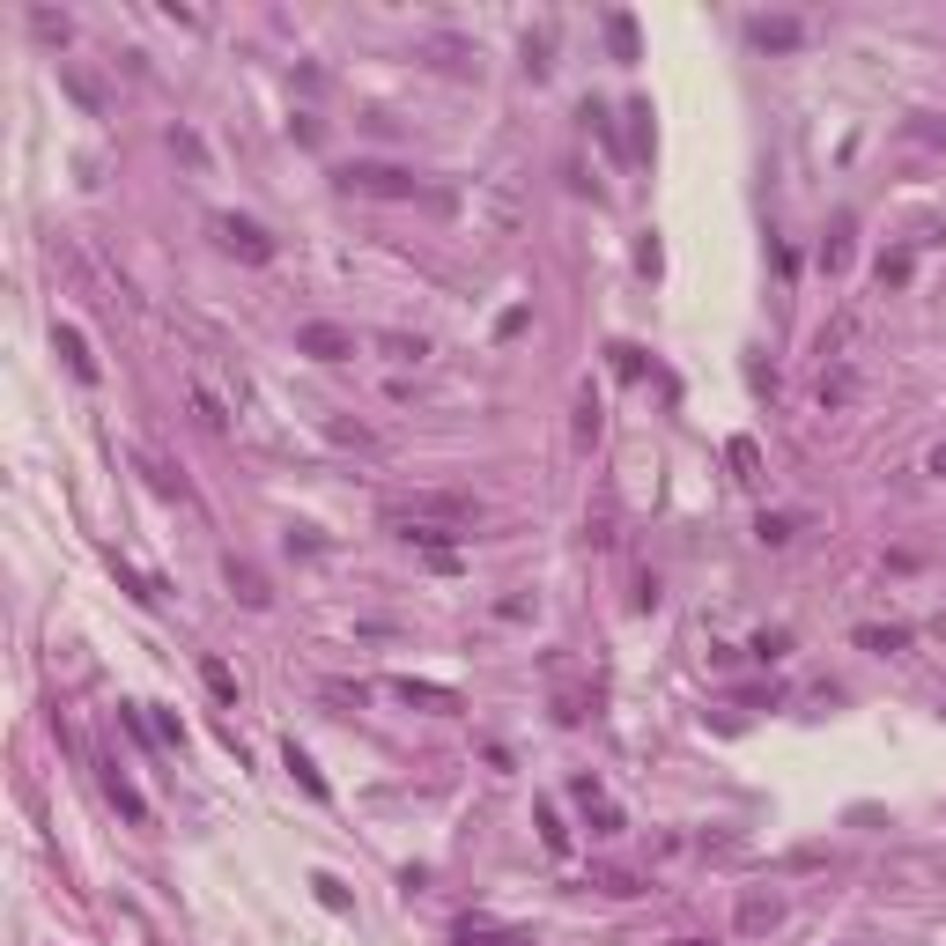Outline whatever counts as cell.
Returning a JSON list of instances; mask_svg holds the SVG:
<instances>
[{
    "mask_svg": "<svg viewBox=\"0 0 946 946\" xmlns=\"http://www.w3.org/2000/svg\"><path fill=\"white\" fill-rule=\"evenodd\" d=\"M340 185H348V193H370V200H414V170H400V163H348Z\"/></svg>",
    "mask_w": 946,
    "mask_h": 946,
    "instance_id": "2",
    "label": "cell"
},
{
    "mask_svg": "<svg viewBox=\"0 0 946 946\" xmlns=\"http://www.w3.org/2000/svg\"><path fill=\"white\" fill-rule=\"evenodd\" d=\"M392 695H400V703H414V710H437V717L459 710V695H451V688H429V680H392Z\"/></svg>",
    "mask_w": 946,
    "mask_h": 946,
    "instance_id": "8",
    "label": "cell"
},
{
    "mask_svg": "<svg viewBox=\"0 0 946 946\" xmlns=\"http://www.w3.org/2000/svg\"><path fill=\"white\" fill-rule=\"evenodd\" d=\"M230 592L244 599V607H267V599H274V592H267V577H259L252 562H237V555H230Z\"/></svg>",
    "mask_w": 946,
    "mask_h": 946,
    "instance_id": "10",
    "label": "cell"
},
{
    "mask_svg": "<svg viewBox=\"0 0 946 946\" xmlns=\"http://www.w3.org/2000/svg\"><path fill=\"white\" fill-rule=\"evenodd\" d=\"M570 791H577L584 821H592V836H621V813H614V799H607V791H599V777H577Z\"/></svg>",
    "mask_w": 946,
    "mask_h": 946,
    "instance_id": "4",
    "label": "cell"
},
{
    "mask_svg": "<svg viewBox=\"0 0 946 946\" xmlns=\"http://www.w3.org/2000/svg\"><path fill=\"white\" fill-rule=\"evenodd\" d=\"M60 355H67V370L82 377V385L97 377V363H89V348H82V333H74V326H60Z\"/></svg>",
    "mask_w": 946,
    "mask_h": 946,
    "instance_id": "11",
    "label": "cell"
},
{
    "mask_svg": "<svg viewBox=\"0 0 946 946\" xmlns=\"http://www.w3.org/2000/svg\"><path fill=\"white\" fill-rule=\"evenodd\" d=\"M850 259V222H836V237H828V267H843Z\"/></svg>",
    "mask_w": 946,
    "mask_h": 946,
    "instance_id": "22",
    "label": "cell"
},
{
    "mask_svg": "<svg viewBox=\"0 0 946 946\" xmlns=\"http://www.w3.org/2000/svg\"><path fill=\"white\" fill-rule=\"evenodd\" d=\"M540 836H547V850H570V828H562L547 806H540Z\"/></svg>",
    "mask_w": 946,
    "mask_h": 946,
    "instance_id": "20",
    "label": "cell"
},
{
    "mask_svg": "<svg viewBox=\"0 0 946 946\" xmlns=\"http://www.w3.org/2000/svg\"><path fill=\"white\" fill-rule=\"evenodd\" d=\"M607 37H614V52H621V60H636V23H629V15H614V23H607Z\"/></svg>",
    "mask_w": 946,
    "mask_h": 946,
    "instance_id": "18",
    "label": "cell"
},
{
    "mask_svg": "<svg viewBox=\"0 0 946 946\" xmlns=\"http://www.w3.org/2000/svg\"><path fill=\"white\" fill-rule=\"evenodd\" d=\"M296 348L318 355V363H348V355H355V333H340V326H304V333H296Z\"/></svg>",
    "mask_w": 946,
    "mask_h": 946,
    "instance_id": "6",
    "label": "cell"
},
{
    "mask_svg": "<svg viewBox=\"0 0 946 946\" xmlns=\"http://www.w3.org/2000/svg\"><path fill=\"white\" fill-rule=\"evenodd\" d=\"M799 23H791V15H762V23H754V45H762V52H791V45H799Z\"/></svg>",
    "mask_w": 946,
    "mask_h": 946,
    "instance_id": "9",
    "label": "cell"
},
{
    "mask_svg": "<svg viewBox=\"0 0 946 946\" xmlns=\"http://www.w3.org/2000/svg\"><path fill=\"white\" fill-rule=\"evenodd\" d=\"M592 887H599V895H614V902H629V895H643V880H636V873H599Z\"/></svg>",
    "mask_w": 946,
    "mask_h": 946,
    "instance_id": "15",
    "label": "cell"
},
{
    "mask_svg": "<svg viewBox=\"0 0 946 946\" xmlns=\"http://www.w3.org/2000/svg\"><path fill=\"white\" fill-rule=\"evenodd\" d=\"M104 791H111V806H119L134 828H148V799H141L134 784H126V769H119V762H104Z\"/></svg>",
    "mask_w": 946,
    "mask_h": 946,
    "instance_id": "7",
    "label": "cell"
},
{
    "mask_svg": "<svg viewBox=\"0 0 946 946\" xmlns=\"http://www.w3.org/2000/svg\"><path fill=\"white\" fill-rule=\"evenodd\" d=\"M200 680H207V688L222 695V703H237V673L222 666V658H207V666H200Z\"/></svg>",
    "mask_w": 946,
    "mask_h": 946,
    "instance_id": "13",
    "label": "cell"
},
{
    "mask_svg": "<svg viewBox=\"0 0 946 946\" xmlns=\"http://www.w3.org/2000/svg\"><path fill=\"white\" fill-rule=\"evenodd\" d=\"M880 281H887V289H902V281H910V252H887L880 259Z\"/></svg>",
    "mask_w": 946,
    "mask_h": 946,
    "instance_id": "19",
    "label": "cell"
},
{
    "mask_svg": "<svg viewBox=\"0 0 946 946\" xmlns=\"http://www.w3.org/2000/svg\"><path fill=\"white\" fill-rule=\"evenodd\" d=\"M592 437H599V400L584 392V400H577V444H592Z\"/></svg>",
    "mask_w": 946,
    "mask_h": 946,
    "instance_id": "17",
    "label": "cell"
},
{
    "mask_svg": "<svg viewBox=\"0 0 946 946\" xmlns=\"http://www.w3.org/2000/svg\"><path fill=\"white\" fill-rule=\"evenodd\" d=\"M385 525H400V533L429 525V533H451V540H459L466 525H481V503L459 496V488H429V496H400V503H385Z\"/></svg>",
    "mask_w": 946,
    "mask_h": 946,
    "instance_id": "1",
    "label": "cell"
},
{
    "mask_svg": "<svg viewBox=\"0 0 946 946\" xmlns=\"http://www.w3.org/2000/svg\"><path fill=\"white\" fill-rule=\"evenodd\" d=\"M30 30H37V37H52V45H67V15H52V8H37V15H30Z\"/></svg>",
    "mask_w": 946,
    "mask_h": 946,
    "instance_id": "16",
    "label": "cell"
},
{
    "mask_svg": "<svg viewBox=\"0 0 946 946\" xmlns=\"http://www.w3.org/2000/svg\"><path fill=\"white\" fill-rule=\"evenodd\" d=\"M215 237L230 244L237 259H274V237L259 230V222H244V215H215Z\"/></svg>",
    "mask_w": 946,
    "mask_h": 946,
    "instance_id": "3",
    "label": "cell"
},
{
    "mask_svg": "<svg viewBox=\"0 0 946 946\" xmlns=\"http://www.w3.org/2000/svg\"><path fill=\"white\" fill-rule=\"evenodd\" d=\"M924 466H932V473H939V481H946V444H939V451H932V459H924Z\"/></svg>",
    "mask_w": 946,
    "mask_h": 946,
    "instance_id": "24",
    "label": "cell"
},
{
    "mask_svg": "<svg viewBox=\"0 0 946 946\" xmlns=\"http://www.w3.org/2000/svg\"><path fill=\"white\" fill-rule=\"evenodd\" d=\"M791 533H799V518H762V540H769V547L791 540Z\"/></svg>",
    "mask_w": 946,
    "mask_h": 946,
    "instance_id": "23",
    "label": "cell"
},
{
    "mask_svg": "<svg viewBox=\"0 0 946 946\" xmlns=\"http://www.w3.org/2000/svg\"><path fill=\"white\" fill-rule=\"evenodd\" d=\"M784 924V895H740V939H769Z\"/></svg>",
    "mask_w": 946,
    "mask_h": 946,
    "instance_id": "5",
    "label": "cell"
},
{
    "mask_svg": "<svg viewBox=\"0 0 946 946\" xmlns=\"http://www.w3.org/2000/svg\"><path fill=\"white\" fill-rule=\"evenodd\" d=\"M865 651H910V629H858Z\"/></svg>",
    "mask_w": 946,
    "mask_h": 946,
    "instance_id": "14",
    "label": "cell"
},
{
    "mask_svg": "<svg viewBox=\"0 0 946 946\" xmlns=\"http://www.w3.org/2000/svg\"><path fill=\"white\" fill-rule=\"evenodd\" d=\"M459 946H518V939H510V932H473V924H466Z\"/></svg>",
    "mask_w": 946,
    "mask_h": 946,
    "instance_id": "21",
    "label": "cell"
},
{
    "mask_svg": "<svg viewBox=\"0 0 946 946\" xmlns=\"http://www.w3.org/2000/svg\"><path fill=\"white\" fill-rule=\"evenodd\" d=\"M281 762L296 769V784H304L311 799H326V777H318V769H311V754H304V747H289V754H281Z\"/></svg>",
    "mask_w": 946,
    "mask_h": 946,
    "instance_id": "12",
    "label": "cell"
}]
</instances>
